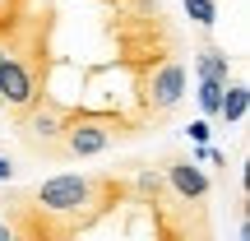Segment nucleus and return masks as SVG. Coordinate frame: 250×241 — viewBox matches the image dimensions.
<instances>
[{
	"label": "nucleus",
	"instance_id": "1",
	"mask_svg": "<svg viewBox=\"0 0 250 241\" xmlns=\"http://www.w3.org/2000/svg\"><path fill=\"white\" fill-rule=\"evenodd\" d=\"M186 93H190V65H186V56H167V61L148 74V107H153V116L167 121L171 111L186 102Z\"/></svg>",
	"mask_w": 250,
	"mask_h": 241
},
{
	"label": "nucleus",
	"instance_id": "2",
	"mask_svg": "<svg viewBox=\"0 0 250 241\" xmlns=\"http://www.w3.org/2000/svg\"><path fill=\"white\" fill-rule=\"evenodd\" d=\"M33 102H37V88H33L28 65L19 61V56H0V111L14 121L19 111H28Z\"/></svg>",
	"mask_w": 250,
	"mask_h": 241
},
{
	"label": "nucleus",
	"instance_id": "3",
	"mask_svg": "<svg viewBox=\"0 0 250 241\" xmlns=\"http://www.w3.org/2000/svg\"><path fill=\"white\" fill-rule=\"evenodd\" d=\"M162 181L171 186V195H181L186 204H204L213 195V181L195 158H162Z\"/></svg>",
	"mask_w": 250,
	"mask_h": 241
},
{
	"label": "nucleus",
	"instance_id": "4",
	"mask_svg": "<svg viewBox=\"0 0 250 241\" xmlns=\"http://www.w3.org/2000/svg\"><path fill=\"white\" fill-rule=\"evenodd\" d=\"M111 130L102 121H65L61 130V158H98L111 149Z\"/></svg>",
	"mask_w": 250,
	"mask_h": 241
},
{
	"label": "nucleus",
	"instance_id": "5",
	"mask_svg": "<svg viewBox=\"0 0 250 241\" xmlns=\"http://www.w3.org/2000/svg\"><path fill=\"white\" fill-rule=\"evenodd\" d=\"M195 74L199 79H218V84H227L236 74V65H232V56H227V46H218V42H199V51H195Z\"/></svg>",
	"mask_w": 250,
	"mask_h": 241
},
{
	"label": "nucleus",
	"instance_id": "6",
	"mask_svg": "<svg viewBox=\"0 0 250 241\" xmlns=\"http://www.w3.org/2000/svg\"><path fill=\"white\" fill-rule=\"evenodd\" d=\"M246 111H250V88H246V84H241V79L232 74V79L223 84V102H218V121H223V125H241V121H246Z\"/></svg>",
	"mask_w": 250,
	"mask_h": 241
},
{
	"label": "nucleus",
	"instance_id": "7",
	"mask_svg": "<svg viewBox=\"0 0 250 241\" xmlns=\"http://www.w3.org/2000/svg\"><path fill=\"white\" fill-rule=\"evenodd\" d=\"M195 102H199V116L218 121V102H223V84H218V79H199V74H195Z\"/></svg>",
	"mask_w": 250,
	"mask_h": 241
},
{
	"label": "nucleus",
	"instance_id": "8",
	"mask_svg": "<svg viewBox=\"0 0 250 241\" xmlns=\"http://www.w3.org/2000/svg\"><path fill=\"white\" fill-rule=\"evenodd\" d=\"M186 5V19L195 28H213L218 23V0H181Z\"/></svg>",
	"mask_w": 250,
	"mask_h": 241
},
{
	"label": "nucleus",
	"instance_id": "9",
	"mask_svg": "<svg viewBox=\"0 0 250 241\" xmlns=\"http://www.w3.org/2000/svg\"><path fill=\"white\" fill-rule=\"evenodd\" d=\"M208 130H213V125H208V116H199V121H190V125H186V134H190L195 144H208Z\"/></svg>",
	"mask_w": 250,
	"mask_h": 241
},
{
	"label": "nucleus",
	"instance_id": "10",
	"mask_svg": "<svg viewBox=\"0 0 250 241\" xmlns=\"http://www.w3.org/2000/svg\"><path fill=\"white\" fill-rule=\"evenodd\" d=\"M5 181H14V162H9L5 153H0V186H5Z\"/></svg>",
	"mask_w": 250,
	"mask_h": 241
},
{
	"label": "nucleus",
	"instance_id": "11",
	"mask_svg": "<svg viewBox=\"0 0 250 241\" xmlns=\"http://www.w3.org/2000/svg\"><path fill=\"white\" fill-rule=\"evenodd\" d=\"M0 241H14V227L9 223H0Z\"/></svg>",
	"mask_w": 250,
	"mask_h": 241
},
{
	"label": "nucleus",
	"instance_id": "12",
	"mask_svg": "<svg viewBox=\"0 0 250 241\" xmlns=\"http://www.w3.org/2000/svg\"><path fill=\"white\" fill-rule=\"evenodd\" d=\"M0 56H5V51H0Z\"/></svg>",
	"mask_w": 250,
	"mask_h": 241
}]
</instances>
